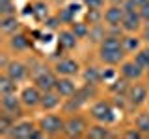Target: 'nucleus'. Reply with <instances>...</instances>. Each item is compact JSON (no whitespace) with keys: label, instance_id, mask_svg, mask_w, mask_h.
Wrapping results in <instances>:
<instances>
[{"label":"nucleus","instance_id":"nucleus-1","mask_svg":"<svg viewBox=\"0 0 149 139\" xmlns=\"http://www.w3.org/2000/svg\"><path fill=\"white\" fill-rule=\"evenodd\" d=\"M88 117L93 122H102V124H114L118 115H116V104L108 98H97L88 106Z\"/></svg>","mask_w":149,"mask_h":139},{"label":"nucleus","instance_id":"nucleus-2","mask_svg":"<svg viewBox=\"0 0 149 139\" xmlns=\"http://www.w3.org/2000/svg\"><path fill=\"white\" fill-rule=\"evenodd\" d=\"M37 126L43 130L47 137H60L65 132V115L54 113V111H45L37 119Z\"/></svg>","mask_w":149,"mask_h":139},{"label":"nucleus","instance_id":"nucleus-3","mask_svg":"<svg viewBox=\"0 0 149 139\" xmlns=\"http://www.w3.org/2000/svg\"><path fill=\"white\" fill-rule=\"evenodd\" d=\"M90 117L88 113H73V115H65V132H63V137H69V139H80V137H86V132L90 128Z\"/></svg>","mask_w":149,"mask_h":139},{"label":"nucleus","instance_id":"nucleus-4","mask_svg":"<svg viewBox=\"0 0 149 139\" xmlns=\"http://www.w3.org/2000/svg\"><path fill=\"white\" fill-rule=\"evenodd\" d=\"M127 100L130 108H143L149 100V83H146L143 80L130 82V87L127 91Z\"/></svg>","mask_w":149,"mask_h":139},{"label":"nucleus","instance_id":"nucleus-5","mask_svg":"<svg viewBox=\"0 0 149 139\" xmlns=\"http://www.w3.org/2000/svg\"><path fill=\"white\" fill-rule=\"evenodd\" d=\"M118 72H119V76H123L125 80H129V82H138V80H143V78H146V69L140 67L138 61L132 56L125 58L123 61L119 63Z\"/></svg>","mask_w":149,"mask_h":139},{"label":"nucleus","instance_id":"nucleus-6","mask_svg":"<svg viewBox=\"0 0 149 139\" xmlns=\"http://www.w3.org/2000/svg\"><path fill=\"white\" fill-rule=\"evenodd\" d=\"M0 111H6L17 120L24 117V106L21 102V96L17 93H9V95H0Z\"/></svg>","mask_w":149,"mask_h":139},{"label":"nucleus","instance_id":"nucleus-7","mask_svg":"<svg viewBox=\"0 0 149 139\" xmlns=\"http://www.w3.org/2000/svg\"><path fill=\"white\" fill-rule=\"evenodd\" d=\"M2 72H6L9 78H13L17 83L24 82L28 76H30V65H28V61H22V59H17V58H11L9 59V63L6 65V67L2 69Z\"/></svg>","mask_w":149,"mask_h":139},{"label":"nucleus","instance_id":"nucleus-8","mask_svg":"<svg viewBox=\"0 0 149 139\" xmlns=\"http://www.w3.org/2000/svg\"><path fill=\"white\" fill-rule=\"evenodd\" d=\"M52 69L56 71L58 76H73L77 78L78 74L82 72V65L78 59L71 58V56H63V58H60L58 61L52 65Z\"/></svg>","mask_w":149,"mask_h":139},{"label":"nucleus","instance_id":"nucleus-9","mask_svg":"<svg viewBox=\"0 0 149 139\" xmlns=\"http://www.w3.org/2000/svg\"><path fill=\"white\" fill-rule=\"evenodd\" d=\"M37 130V120H28V119H19L13 128L9 130L6 139H32Z\"/></svg>","mask_w":149,"mask_h":139},{"label":"nucleus","instance_id":"nucleus-10","mask_svg":"<svg viewBox=\"0 0 149 139\" xmlns=\"http://www.w3.org/2000/svg\"><path fill=\"white\" fill-rule=\"evenodd\" d=\"M41 95H43V91H41L34 82H32L30 85H24L19 91V96H21V102H22V106H24V109H37L39 108Z\"/></svg>","mask_w":149,"mask_h":139},{"label":"nucleus","instance_id":"nucleus-11","mask_svg":"<svg viewBox=\"0 0 149 139\" xmlns=\"http://www.w3.org/2000/svg\"><path fill=\"white\" fill-rule=\"evenodd\" d=\"M32 82L39 87L41 91H50L56 87V82H58V74H56L54 69L50 67H43L37 74L32 76Z\"/></svg>","mask_w":149,"mask_h":139},{"label":"nucleus","instance_id":"nucleus-12","mask_svg":"<svg viewBox=\"0 0 149 139\" xmlns=\"http://www.w3.org/2000/svg\"><path fill=\"white\" fill-rule=\"evenodd\" d=\"M99 95H101V91H99V83H88V82H84L80 87H78V91L74 93V98H77L80 104L86 108V106H90L93 100H97L99 98Z\"/></svg>","mask_w":149,"mask_h":139},{"label":"nucleus","instance_id":"nucleus-13","mask_svg":"<svg viewBox=\"0 0 149 139\" xmlns=\"http://www.w3.org/2000/svg\"><path fill=\"white\" fill-rule=\"evenodd\" d=\"M125 17V9L121 4H110L102 9V22L108 28H118L121 26V21Z\"/></svg>","mask_w":149,"mask_h":139},{"label":"nucleus","instance_id":"nucleus-14","mask_svg":"<svg viewBox=\"0 0 149 139\" xmlns=\"http://www.w3.org/2000/svg\"><path fill=\"white\" fill-rule=\"evenodd\" d=\"M143 19L140 17V11H125V17L121 21V30L125 34H140L143 28Z\"/></svg>","mask_w":149,"mask_h":139},{"label":"nucleus","instance_id":"nucleus-15","mask_svg":"<svg viewBox=\"0 0 149 139\" xmlns=\"http://www.w3.org/2000/svg\"><path fill=\"white\" fill-rule=\"evenodd\" d=\"M62 104H63V96L60 95L56 89L43 91V95H41L39 109H43V111H56L58 108H62Z\"/></svg>","mask_w":149,"mask_h":139},{"label":"nucleus","instance_id":"nucleus-16","mask_svg":"<svg viewBox=\"0 0 149 139\" xmlns=\"http://www.w3.org/2000/svg\"><path fill=\"white\" fill-rule=\"evenodd\" d=\"M125 58H129V54L125 50H97V59L102 65H110V67H119V63Z\"/></svg>","mask_w":149,"mask_h":139},{"label":"nucleus","instance_id":"nucleus-17","mask_svg":"<svg viewBox=\"0 0 149 139\" xmlns=\"http://www.w3.org/2000/svg\"><path fill=\"white\" fill-rule=\"evenodd\" d=\"M32 41L30 37L26 34H22V32H17V34L9 35L8 37V48L11 50L13 54H21V52H26L28 48H30Z\"/></svg>","mask_w":149,"mask_h":139},{"label":"nucleus","instance_id":"nucleus-18","mask_svg":"<svg viewBox=\"0 0 149 139\" xmlns=\"http://www.w3.org/2000/svg\"><path fill=\"white\" fill-rule=\"evenodd\" d=\"M78 45V37L74 35V32L69 26H63L58 30V46L62 50H74Z\"/></svg>","mask_w":149,"mask_h":139},{"label":"nucleus","instance_id":"nucleus-19","mask_svg":"<svg viewBox=\"0 0 149 139\" xmlns=\"http://www.w3.org/2000/svg\"><path fill=\"white\" fill-rule=\"evenodd\" d=\"M56 91L63 96V98H69L73 96L74 93L78 91V85H77V80L73 76H58V82H56Z\"/></svg>","mask_w":149,"mask_h":139},{"label":"nucleus","instance_id":"nucleus-20","mask_svg":"<svg viewBox=\"0 0 149 139\" xmlns=\"http://www.w3.org/2000/svg\"><path fill=\"white\" fill-rule=\"evenodd\" d=\"M112 136H114V133H112L110 124L93 122V120H91L90 128H88V132H86L88 139H106V137H112Z\"/></svg>","mask_w":149,"mask_h":139},{"label":"nucleus","instance_id":"nucleus-21","mask_svg":"<svg viewBox=\"0 0 149 139\" xmlns=\"http://www.w3.org/2000/svg\"><path fill=\"white\" fill-rule=\"evenodd\" d=\"M143 45L146 43H143V39H142L140 34H123V48L129 56H132L138 48H142Z\"/></svg>","mask_w":149,"mask_h":139},{"label":"nucleus","instance_id":"nucleus-22","mask_svg":"<svg viewBox=\"0 0 149 139\" xmlns=\"http://www.w3.org/2000/svg\"><path fill=\"white\" fill-rule=\"evenodd\" d=\"M80 76H82V80L88 82V83H102V67L88 65V67L82 69Z\"/></svg>","mask_w":149,"mask_h":139},{"label":"nucleus","instance_id":"nucleus-23","mask_svg":"<svg viewBox=\"0 0 149 139\" xmlns=\"http://www.w3.org/2000/svg\"><path fill=\"white\" fill-rule=\"evenodd\" d=\"M0 30H2L4 35H13L17 32H21V21L15 17V15H8V17H2V22H0Z\"/></svg>","mask_w":149,"mask_h":139},{"label":"nucleus","instance_id":"nucleus-24","mask_svg":"<svg viewBox=\"0 0 149 139\" xmlns=\"http://www.w3.org/2000/svg\"><path fill=\"white\" fill-rule=\"evenodd\" d=\"M134 126L142 132L143 137H149V109H140L134 117Z\"/></svg>","mask_w":149,"mask_h":139},{"label":"nucleus","instance_id":"nucleus-25","mask_svg":"<svg viewBox=\"0 0 149 139\" xmlns=\"http://www.w3.org/2000/svg\"><path fill=\"white\" fill-rule=\"evenodd\" d=\"M129 87H130V82L125 80L123 76L114 78V80L108 83V91L112 93V96H114V95H127Z\"/></svg>","mask_w":149,"mask_h":139},{"label":"nucleus","instance_id":"nucleus-26","mask_svg":"<svg viewBox=\"0 0 149 139\" xmlns=\"http://www.w3.org/2000/svg\"><path fill=\"white\" fill-rule=\"evenodd\" d=\"M19 89V83L9 78L6 72L0 74V95H9V93H17Z\"/></svg>","mask_w":149,"mask_h":139},{"label":"nucleus","instance_id":"nucleus-27","mask_svg":"<svg viewBox=\"0 0 149 139\" xmlns=\"http://www.w3.org/2000/svg\"><path fill=\"white\" fill-rule=\"evenodd\" d=\"M62 113L63 115H73V113H78V111L84 109V106L78 102L74 96H69V98H63V104H62Z\"/></svg>","mask_w":149,"mask_h":139},{"label":"nucleus","instance_id":"nucleus-28","mask_svg":"<svg viewBox=\"0 0 149 139\" xmlns=\"http://www.w3.org/2000/svg\"><path fill=\"white\" fill-rule=\"evenodd\" d=\"M17 122L15 117H11L6 111H0V137H8L9 130L13 128V124Z\"/></svg>","mask_w":149,"mask_h":139},{"label":"nucleus","instance_id":"nucleus-29","mask_svg":"<svg viewBox=\"0 0 149 139\" xmlns=\"http://www.w3.org/2000/svg\"><path fill=\"white\" fill-rule=\"evenodd\" d=\"M132 58L138 61V65L142 69H146V72H147V69H149V45L146 43L142 46V48H138L136 52L132 54Z\"/></svg>","mask_w":149,"mask_h":139},{"label":"nucleus","instance_id":"nucleus-30","mask_svg":"<svg viewBox=\"0 0 149 139\" xmlns=\"http://www.w3.org/2000/svg\"><path fill=\"white\" fill-rule=\"evenodd\" d=\"M69 28L74 32V35L78 37V39H88L90 37V30H91V24H88V22H71Z\"/></svg>","mask_w":149,"mask_h":139},{"label":"nucleus","instance_id":"nucleus-31","mask_svg":"<svg viewBox=\"0 0 149 139\" xmlns=\"http://www.w3.org/2000/svg\"><path fill=\"white\" fill-rule=\"evenodd\" d=\"M74 13H77V8L74 6H67V8H62L56 11V15L60 17V21H62V24H71L74 22Z\"/></svg>","mask_w":149,"mask_h":139},{"label":"nucleus","instance_id":"nucleus-32","mask_svg":"<svg viewBox=\"0 0 149 139\" xmlns=\"http://www.w3.org/2000/svg\"><path fill=\"white\" fill-rule=\"evenodd\" d=\"M34 6V15L37 21H47V19L50 17V11H49V4H45L43 0H37L36 4H32Z\"/></svg>","mask_w":149,"mask_h":139},{"label":"nucleus","instance_id":"nucleus-33","mask_svg":"<svg viewBox=\"0 0 149 139\" xmlns=\"http://www.w3.org/2000/svg\"><path fill=\"white\" fill-rule=\"evenodd\" d=\"M86 19H88V24H101L102 22V9H88Z\"/></svg>","mask_w":149,"mask_h":139},{"label":"nucleus","instance_id":"nucleus-34","mask_svg":"<svg viewBox=\"0 0 149 139\" xmlns=\"http://www.w3.org/2000/svg\"><path fill=\"white\" fill-rule=\"evenodd\" d=\"M123 137H127V139H142V132L136 128V126H132V128H125L123 130V133H121Z\"/></svg>","mask_w":149,"mask_h":139},{"label":"nucleus","instance_id":"nucleus-35","mask_svg":"<svg viewBox=\"0 0 149 139\" xmlns=\"http://www.w3.org/2000/svg\"><path fill=\"white\" fill-rule=\"evenodd\" d=\"M60 24H62V21H60L58 15H50L45 21V26L49 28V30H60Z\"/></svg>","mask_w":149,"mask_h":139},{"label":"nucleus","instance_id":"nucleus-36","mask_svg":"<svg viewBox=\"0 0 149 139\" xmlns=\"http://www.w3.org/2000/svg\"><path fill=\"white\" fill-rule=\"evenodd\" d=\"M88 6V9H102L104 8V0H82Z\"/></svg>","mask_w":149,"mask_h":139},{"label":"nucleus","instance_id":"nucleus-37","mask_svg":"<svg viewBox=\"0 0 149 139\" xmlns=\"http://www.w3.org/2000/svg\"><path fill=\"white\" fill-rule=\"evenodd\" d=\"M0 13H2V17L15 15V4L9 2V4H6V6H0Z\"/></svg>","mask_w":149,"mask_h":139},{"label":"nucleus","instance_id":"nucleus-38","mask_svg":"<svg viewBox=\"0 0 149 139\" xmlns=\"http://www.w3.org/2000/svg\"><path fill=\"white\" fill-rule=\"evenodd\" d=\"M138 11H140V17L143 19V22H149V0L138 8Z\"/></svg>","mask_w":149,"mask_h":139},{"label":"nucleus","instance_id":"nucleus-39","mask_svg":"<svg viewBox=\"0 0 149 139\" xmlns=\"http://www.w3.org/2000/svg\"><path fill=\"white\" fill-rule=\"evenodd\" d=\"M140 35H142L143 43H147V45H149V22H146V24H143L142 32H140Z\"/></svg>","mask_w":149,"mask_h":139},{"label":"nucleus","instance_id":"nucleus-40","mask_svg":"<svg viewBox=\"0 0 149 139\" xmlns=\"http://www.w3.org/2000/svg\"><path fill=\"white\" fill-rule=\"evenodd\" d=\"M132 2H134V4H136V6L140 8V6H142V4H146V2H147V0H132Z\"/></svg>","mask_w":149,"mask_h":139},{"label":"nucleus","instance_id":"nucleus-41","mask_svg":"<svg viewBox=\"0 0 149 139\" xmlns=\"http://www.w3.org/2000/svg\"><path fill=\"white\" fill-rule=\"evenodd\" d=\"M9 2H13V0H0V6H6V4H9Z\"/></svg>","mask_w":149,"mask_h":139},{"label":"nucleus","instance_id":"nucleus-42","mask_svg":"<svg viewBox=\"0 0 149 139\" xmlns=\"http://www.w3.org/2000/svg\"><path fill=\"white\" fill-rule=\"evenodd\" d=\"M146 80H147V83H149V69H147V72H146Z\"/></svg>","mask_w":149,"mask_h":139}]
</instances>
